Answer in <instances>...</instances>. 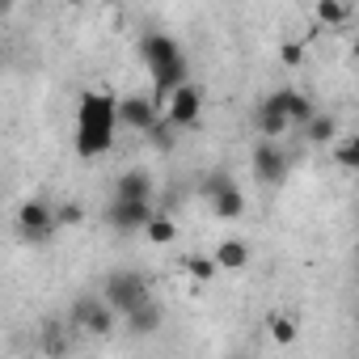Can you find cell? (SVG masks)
Masks as SVG:
<instances>
[{
  "label": "cell",
  "instance_id": "44dd1931",
  "mask_svg": "<svg viewBox=\"0 0 359 359\" xmlns=\"http://www.w3.org/2000/svg\"><path fill=\"white\" fill-rule=\"evenodd\" d=\"M229 187H237V182H233V173H229V169H212V173H208V182H203V195L216 199V195L229 191Z\"/></svg>",
  "mask_w": 359,
  "mask_h": 359
},
{
  "label": "cell",
  "instance_id": "d6986e66",
  "mask_svg": "<svg viewBox=\"0 0 359 359\" xmlns=\"http://www.w3.org/2000/svg\"><path fill=\"white\" fill-rule=\"evenodd\" d=\"M144 233H148V241H156V245H169V241L177 237V224H173L165 212H156V216L144 224Z\"/></svg>",
  "mask_w": 359,
  "mask_h": 359
},
{
  "label": "cell",
  "instance_id": "277c9868",
  "mask_svg": "<svg viewBox=\"0 0 359 359\" xmlns=\"http://www.w3.org/2000/svg\"><path fill=\"white\" fill-rule=\"evenodd\" d=\"M60 229H55V208L47 203V199H26L22 208H18V237L26 241V245H43V241H51Z\"/></svg>",
  "mask_w": 359,
  "mask_h": 359
},
{
  "label": "cell",
  "instance_id": "ba28073f",
  "mask_svg": "<svg viewBox=\"0 0 359 359\" xmlns=\"http://www.w3.org/2000/svg\"><path fill=\"white\" fill-rule=\"evenodd\" d=\"M262 110H275V114H283L292 127H304L313 114H317V106H313V97L309 93H300V89H292V85H283V89H275L266 102H262Z\"/></svg>",
  "mask_w": 359,
  "mask_h": 359
},
{
  "label": "cell",
  "instance_id": "7c38bea8",
  "mask_svg": "<svg viewBox=\"0 0 359 359\" xmlns=\"http://www.w3.org/2000/svg\"><path fill=\"white\" fill-rule=\"evenodd\" d=\"M123 325H127V334H135V338H148V334H156V330L165 325V309H161L156 300H148V304L131 309V313L123 317Z\"/></svg>",
  "mask_w": 359,
  "mask_h": 359
},
{
  "label": "cell",
  "instance_id": "6da1fadb",
  "mask_svg": "<svg viewBox=\"0 0 359 359\" xmlns=\"http://www.w3.org/2000/svg\"><path fill=\"white\" fill-rule=\"evenodd\" d=\"M140 51H144V60H148V68H152V93H148V97L165 110V97H169L177 85L191 81L187 55H182V47H177L169 34H144V39H140Z\"/></svg>",
  "mask_w": 359,
  "mask_h": 359
},
{
  "label": "cell",
  "instance_id": "5b68a950",
  "mask_svg": "<svg viewBox=\"0 0 359 359\" xmlns=\"http://www.w3.org/2000/svg\"><path fill=\"white\" fill-rule=\"evenodd\" d=\"M161 118V106L148 97V93H131V97H114V123L127 127V131H152Z\"/></svg>",
  "mask_w": 359,
  "mask_h": 359
},
{
  "label": "cell",
  "instance_id": "5bb4252c",
  "mask_svg": "<svg viewBox=\"0 0 359 359\" xmlns=\"http://www.w3.org/2000/svg\"><path fill=\"white\" fill-rule=\"evenodd\" d=\"M300 135H304L309 144H334V140H338V118L317 110V114H313V118L300 127Z\"/></svg>",
  "mask_w": 359,
  "mask_h": 359
},
{
  "label": "cell",
  "instance_id": "484cf974",
  "mask_svg": "<svg viewBox=\"0 0 359 359\" xmlns=\"http://www.w3.org/2000/svg\"><path fill=\"white\" fill-rule=\"evenodd\" d=\"M279 55H283V64H300V55H304V51H300V43H283V51H279Z\"/></svg>",
  "mask_w": 359,
  "mask_h": 359
},
{
  "label": "cell",
  "instance_id": "52a82bcc",
  "mask_svg": "<svg viewBox=\"0 0 359 359\" xmlns=\"http://www.w3.org/2000/svg\"><path fill=\"white\" fill-rule=\"evenodd\" d=\"M250 165H254V177H258V182H266V187H279L283 177H287V169H292L287 152H283L279 144H271V140H258V144H254Z\"/></svg>",
  "mask_w": 359,
  "mask_h": 359
},
{
  "label": "cell",
  "instance_id": "ac0fdd59",
  "mask_svg": "<svg viewBox=\"0 0 359 359\" xmlns=\"http://www.w3.org/2000/svg\"><path fill=\"white\" fill-rule=\"evenodd\" d=\"M334 161H338V169H359V140L355 135H342V140H334Z\"/></svg>",
  "mask_w": 359,
  "mask_h": 359
},
{
  "label": "cell",
  "instance_id": "7402d4cb",
  "mask_svg": "<svg viewBox=\"0 0 359 359\" xmlns=\"http://www.w3.org/2000/svg\"><path fill=\"white\" fill-rule=\"evenodd\" d=\"M271 338H275L279 346L296 342V321H292V317H271Z\"/></svg>",
  "mask_w": 359,
  "mask_h": 359
},
{
  "label": "cell",
  "instance_id": "d4e9b609",
  "mask_svg": "<svg viewBox=\"0 0 359 359\" xmlns=\"http://www.w3.org/2000/svg\"><path fill=\"white\" fill-rule=\"evenodd\" d=\"M148 140H152V144H156V148H169V144H173V127H169V123H161V118H156V127H152V131H148Z\"/></svg>",
  "mask_w": 359,
  "mask_h": 359
},
{
  "label": "cell",
  "instance_id": "30bf717a",
  "mask_svg": "<svg viewBox=\"0 0 359 359\" xmlns=\"http://www.w3.org/2000/svg\"><path fill=\"white\" fill-rule=\"evenodd\" d=\"M72 317H76L81 330H89L93 338H110V330H114V313H110L97 296H81L76 309H72Z\"/></svg>",
  "mask_w": 359,
  "mask_h": 359
},
{
  "label": "cell",
  "instance_id": "603a6c76",
  "mask_svg": "<svg viewBox=\"0 0 359 359\" xmlns=\"http://www.w3.org/2000/svg\"><path fill=\"white\" fill-rule=\"evenodd\" d=\"M43 355L64 359V355H68V338H64L60 330H47V334H43Z\"/></svg>",
  "mask_w": 359,
  "mask_h": 359
},
{
  "label": "cell",
  "instance_id": "cb8c5ba5",
  "mask_svg": "<svg viewBox=\"0 0 359 359\" xmlns=\"http://www.w3.org/2000/svg\"><path fill=\"white\" fill-rule=\"evenodd\" d=\"M85 220V212L76 208V203H64V208H55V229H64V224H81Z\"/></svg>",
  "mask_w": 359,
  "mask_h": 359
},
{
  "label": "cell",
  "instance_id": "9a60e30c",
  "mask_svg": "<svg viewBox=\"0 0 359 359\" xmlns=\"http://www.w3.org/2000/svg\"><path fill=\"white\" fill-rule=\"evenodd\" d=\"M212 212H216L220 220H237V216L245 212V195H241L237 187H229V191H220V195L212 199Z\"/></svg>",
  "mask_w": 359,
  "mask_h": 359
},
{
  "label": "cell",
  "instance_id": "ffe728a7",
  "mask_svg": "<svg viewBox=\"0 0 359 359\" xmlns=\"http://www.w3.org/2000/svg\"><path fill=\"white\" fill-rule=\"evenodd\" d=\"M187 271H191V279H199V283H208V279H216L220 271H216V262L208 258V254H191L187 258Z\"/></svg>",
  "mask_w": 359,
  "mask_h": 359
},
{
  "label": "cell",
  "instance_id": "9c48e42d",
  "mask_svg": "<svg viewBox=\"0 0 359 359\" xmlns=\"http://www.w3.org/2000/svg\"><path fill=\"white\" fill-rule=\"evenodd\" d=\"M152 216H156L152 203H118V199L106 203V224H110L114 233H140Z\"/></svg>",
  "mask_w": 359,
  "mask_h": 359
},
{
  "label": "cell",
  "instance_id": "4fadbf2b",
  "mask_svg": "<svg viewBox=\"0 0 359 359\" xmlns=\"http://www.w3.org/2000/svg\"><path fill=\"white\" fill-rule=\"evenodd\" d=\"M212 262H216V271H241V266H250V245L237 241V237H224V241L216 245Z\"/></svg>",
  "mask_w": 359,
  "mask_h": 359
},
{
  "label": "cell",
  "instance_id": "7a4b0ae2",
  "mask_svg": "<svg viewBox=\"0 0 359 359\" xmlns=\"http://www.w3.org/2000/svg\"><path fill=\"white\" fill-rule=\"evenodd\" d=\"M114 131H118V123H114V97L110 93H97V89L85 93L81 97V110H76V152L81 156L110 152Z\"/></svg>",
  "mask_w": 359,
  "mask_h": 359
},
{
  "label": "cell",
  "instance_id": "2e32d148",
  "mask_svg": "<svg viewBox=\"0 0 359 359\" xmlns=\"http://www.w3.org/2000/svg\"><path fill=\"white\" fill-rule=\"evenodd\" d=\"M287 131H292V123H287L283 114H275V110H262V106H258V135H262V140H271V144H275V140H279V135H287Z\"/></svg>",
  "mask_w": 359,
  "mask_h": 359
},
{
  "label": "cell",
  "instance_id": "8fae6325",
  "mask_svg": "<svg viewBox=\"0 0 359 359\" xmlns=\"http://www.w3.org/2000/svg\"><path fill=\"white\" fill-rule=\"evenodd\" d=\"M152 177L144 173V169H123L118 177H114V195L110 199H118V203H152Z\"/></svg>",
  "mask_w": 359,
  "mask_h": 359
},
{
  "label": "cell",
  "instance_id": "8992f818",
  "mask_svg": "<svg viewBox=\"0 0 359 359\" xmlns=\"http://www.w3.org/2000/svg\"><path fill=\"white\" fill-rule=\"evenodd\" d=\"M199 110H203V93H199V85H177L169 97H165V123L173 127V131H187V127H195V118H199Z\"/></svg>",
  "mask_w": 359,
  "mask_h": 359
},
{
  "label": "cell",
  "instance_id": "e0dca14e",
  "mask_svg": "<svg viewBox=\"0 0 359 359\" xmlns=\"http://www.w3.org/2000/svg\"><path fill=\"white\" fill-rule=\"evenodd\" d=\"M317 22H325V26H342L346 18H351V5L346 0H317Z\"/></svg>",
  "mask_w": 359,
  "mask_h": 359
},
{
  "label": "cell",
  "instance_id": "3957f363",
  "mask_svg": "<svg viewBox=\"0 0 359 359\" xmlns=\"http://www.w3.org/2000/svg\"><path fill=\"white\" fill-rule=\"evenodd\" d=\"M114 317H127L131 309H140V304H148L152 300V292H148V279L144 275H135V271H114V275H106V283H102V296H97Z\"/></svg>",
  "mask_w": 359,
  "mask_h": 359
}]
</instances>
